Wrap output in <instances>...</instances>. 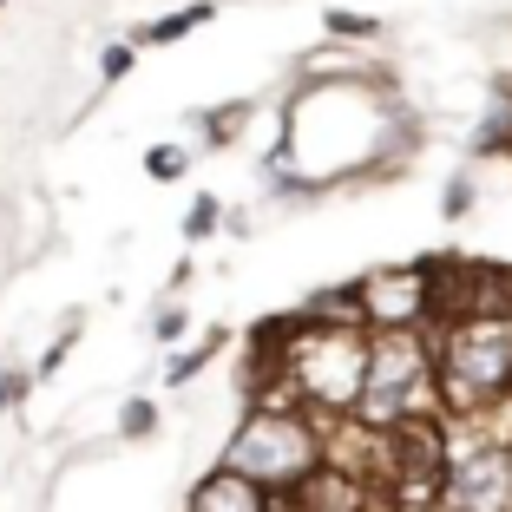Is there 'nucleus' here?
<instances>
[{
	"label": "nucleus",
	"mask_w": 512,
	"mask_h": 512,
	"mask_svg": "<svg viewBox=\"0 0 512 512\" xmlns=\"http://www.w3.org/2000/svg\"><path fill=\"white\" fill-rule=\"evenodd\" d=\"M125 73H132V53H125V46H112V53H106V79H125Z\"/></svg>",
	"instance_id": "1a4fd4ad"
},
{
	"label": "nucleus",
	"mask_w": 512,
	"mask_h": 512,
	"mask_svg": "<svg viewBox=\"0 0 512 512\" xmlns=\"http://www.w3.org/2000/svg\"><path fill=\"white\" fill-rule=\"evenodd\" d=\"M191 512H270V499L256 493V486L230 480V473H211V480L191 493Z\"/></svg>",
	"instance_id": "20e7f679"
},
{
	"label": "nucleus",
	"mask_w": 512,
	"mask_h": 512,
	"mask_svg": "<svg viewBox=\"0 0 512 512\" xmlns=\"http://www.w3.org/2000/svg\"><path fill=\"white\" fill-rule=\"evenodd\" d=\"M204 14H211V7H184V14H178V20H165V27H145V40H178V33H184V27H197Z\"/></svg>",
	"instance_id": "423d86ee"
},
{
	"label": "nucleus",
	"mask_w": 512,
	"mask_h": 512,
	"mask_svg": "<svg viewBox=\"0 0 512 512\" xmlns=\"http://www.w3.org/2000/svg\"><path fill=\"white\" fill-rule=\"evenodd\" d=\"M119 427H125V434H151V427H158V407H151V401H125V414H119Z\"/></svg>",
	"instance_id": "39448f33"
},
{
	"label": "nucleus",
	"mask_w": 512,
	"mask_h": 512,
	"mask_svg": "<svg viewBox=\"0 0 512 512\" xmlns=\"http://www.w3.org/2000/svg\"><path fill=\"white\" fill-rule=\"evenodd\" d=\"M224 473L243 480V486H256L263 499L283 493V486H302L316 473V434L302 421H289V414H263V421H250L237 434V447L224 453Z\"/></svg>",
	"instance_id": "f257e3e1"
},
{
	"label": "nucleus",
	"mask_w": 512,
	"mask_h": 512,
	"mask_svg": "<svg viewBox=\"0 0 512 512\" xmlns=\"http://www.w3.org/2000/svg\"><path fill=\"white\" fill-rule=\"evenodd\" d=\"M211 217H217V204H211V197H197V211H191V237H204V230H211Z\"/></svg>",
	"instance_id": "6e6552de"
},
{
	"label": "nucleus",
	"mask_w": 512,
	"mask_h": 512,
	"mask_svg": "<svg viewBox=\"0 0 512 512\" xmlns=\"http://www.w3.org/2000/svg\"><path fill=\"white\" fill-rule=\"evenodd\" d=\"M447 375L467 401H486L512 381V329L499 322H460V335L447 342Z\"/></svg>",
	"instance_id": "f03ea898"
},
{
	"label": "nucleus",
	"mask_w": 512,
	"mask_h": 512,
	"mask_svg": "<svg viewBox=\"0 0 512 512\" xmlns=\"http://www.w3.org/2000/svg\"><path fill=\"white\" fill-rule=\"evenodd\" d=\"M145 165H151V178H178V165H184V158H178V151H151V158H145Z\"/></svg>",
	"instance_id": "0eeeda50"
},
{
	"label": "nucleus",
	"mask_w": 512,
	"mask_h": 512,
	"mask_svg": "<svg viewBox=\"0 0 512 512\" xmlns=\"http://www.w3.org/2000/svg\"><path fill=\"white\" fill-rule=\"evenodd\" d=\"M20 394H27V381H20V375H0V407H14Z\"/></svg>",
	"instance_id": "9d476101"
},
{
	"label": "nucleus",
	"mask_w": 512,
	"mask_h": 512,
	"mask_svg": "<svg viewBox=\"0 0 512 512\" xmlns=\"http://www.w3.org/2000/svg\"><path fill=\"white\" fill-rule=\"evenodd\" d=\"M447 499L453 512H512V453L486 447L480 460H467L447 480Z\"/></svg>",
	"instance_id": "7ed1b4c3"
}]
</instances>
